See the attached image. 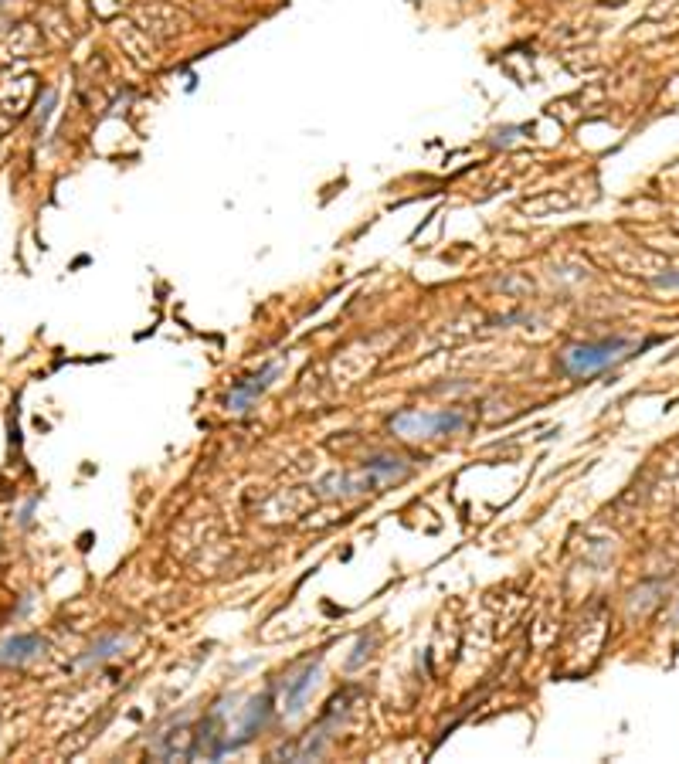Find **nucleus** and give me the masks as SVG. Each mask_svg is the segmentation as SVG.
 Segmentation results:
<instances>
[{
	"label": "nucleus",
	"mask_w": 679,
	"mask_h": 764,
	"mask_svg": "<svg viewBox=\"0 0 679 764\" xmlns=\"http://www.w3.org/2000/svg\"><path fill=\"white\" fill-rule=\"evenodd\" d=\"M278 364H265L259 374H251V377H241V381H234L232 394H228V411L234 414H248L251 411V404L259 401V397L268 391V384L278 377Z\"/></svg>",
	"instance_id": "obj_4"
},
{
	"label": "nucleus",
	"mask_w": 679,
	"mask_h": 764,
	"mask_svg": "<svg viewBox=\"0 0 679 764\" xmlns=\"http://www.w3.org/2000/svg\"><path fill=\"white\" fill-rule=\"evenodd\" d=\"M45 649V642L38 635H14V639L0 642V662H24V659L38 656Z\"/></svg>",
	"instance_id": "obj_5"
},
{
	"label": "nucleus",
	"mask_w": 679,
	"mask_h": 764,
	"mask_svg": "<svg viewBox=\"0 0 679 764\" xmlns=\"http://www.w3.org/2000/svg\"><path fill=\"white\" fill-rule=\"evenodd\" d=\"M652 286H656V289H676V286H679V272L656 275V279H652Z\"/></svg>",
	"instance_id": "obj_8"
},
{
	"label": "nucleus",
	"mask_w": 679,
	"mask_h": 764,
	"mask_svg": "<svg viewBox=\"0 0 679 764\" xmlns=\"http://www.w3.org/2000/svg\"><path fill=\"white\" fill-rule=\"evenodd\" d=\"M313 676H316V666H309L299 679H295L293 687H289V696H286V706H289V714H295L299 710V703H303V693H306L309 687H313Z\"/></svg>",
	"instance_id": "obj_6"
},
{
	"label": "nucleus",
	"mask_w": 679,
	"mask_h": 764,
	"mask_svg": "<svg viewBox=\"0 0 679 764\" xmlns=\"http://www.w3.org/2000/svg\"><path fill=\"white\" fill-rule=\"evenodd\" d=\"M465 428V414L462 411H418V408H408V411H398L391 418V431L401 435L408 442L415 439H435V435H455Z\"/></svg>",
	"instance_id": "obj_3"
},
{
	"label": "nucleus",
	"mask_w": 679,
	"mask_h": 764,
	"mask_svg": "<svg viewBox=\"0 0 679 764\" xmlns=\"http://www.w3.org/2000/svg\"><path fill=\"white\" fill-rule=\"evenodd\" d=\"M516 133H520V126H506V129H496L493 143H496V146H506V143H513V139H516Z\"/></svg>",
	"instance_id": "obj_9"
},
{
	"label": "nucleus",
	"mask_w": 679,
	"mask_h": 764,
	"mask_svg": "<svg viewBox=\"0 0 679 764\" xmlns=\"http://www.w3.org/2000/svg\"><path fill=\"white\" fill-rule=\"evenodd\" d=\"M116 645H119V639H116V635H112V639H106V642H99V645H92V649H89V656H82V666H92V662H102V659H106V656H112L109 649H116Z\"/></svg>",
	"instance_id": "obj_7"
},
{
	"label": "nucleus",
	"mask_w": 679,
	"mask_h": 764,
	"mask_svg": "<svg viewBox=\"0 0 679 764\" xmlns=\"http://www.w3.org/2000/svg\"><path fill=\"white\" fill-rule=\"evenodd\" d=\"M408 458L398 456H377L364 462V473L360 475H330L320 483V493L323 496H340V493H367V489H377L381 483H391V479H401L408 475Z\"/></svg>",
	"instance_id": "obj_2"
},
{
	"label": "nucleus",
	"mask_w": 679,
	"mask_h": 764,
	"mask_svg": "<svg viewBox=\"0 0 679 764\" xmlns=\"http://www.w3.org/2000/svg\"><path fill=\"white\" fill-rule=\"evenodd\" d=\"M632 350L635 340H629V336H608V340H594V343H577V347H567L560 353V370L567 377H587V374H598L604 367L632 357Z\"/></svg>",
	"instance_id": "obj_1"
}]
</instances>
